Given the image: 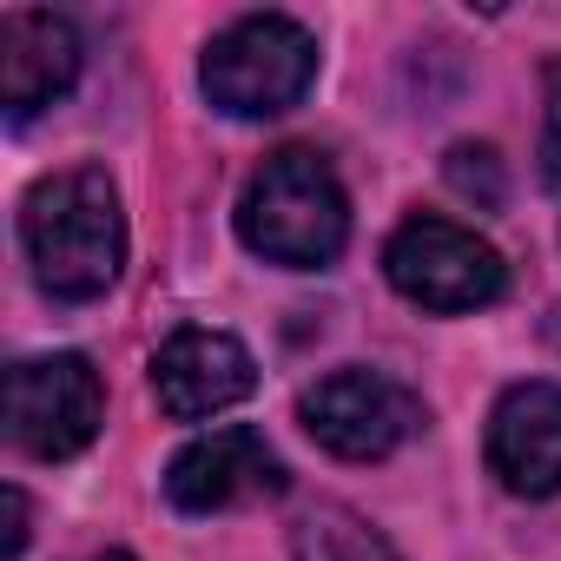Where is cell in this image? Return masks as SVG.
Listing matches in <instances>:
<instances>
[{"mask_svg":"<svg viewBox=\"0 0 561 561\" xmlns=\"http://www.w3.org/2000/svg\"><path fill=\"white\" fill-rule=\"evenodd\" d=\"M291 554L298 561H403L357 508L344 502H311L298 522H291Z\"/></svg>","mask_w":561,"mask_h":561,"instance_id":"8fae6325","label":"cell"},{"mask_svg":"<svg viewBox=\"0 0 561 561\" xmlns=\"http://www.w3.org/2000/svg\"><path fill=\"white\" fill-rule=\"evenodd\" d=\"M489 476L508 495H561V383H508L489 410Z\"/></svg>","mask_w":561,"mask_h":561,"instance_id":"9c48e42d","label":"cell"},{"mask_svg":"<svg viewBox=\"0 0 561 561\" xmlns=\"http://www.w3.org/2000/svg\"><path fill=\"white\" fill-rule=\"evenodd\" d=\"M548 331H554V344H561V311H554V324H548Z\"/></svg>","mask_w":561,"mask_h":561,"instance_id":"9a60e30c","label":"cell"},{"mask_svg":"<svg viewBox=\"0 0 561 561\" xmlns=\"http://www.w3.org/2000/svg\"><path fill=\"white\" fill-rule=\"evenodd\" d=\"M541 179H548V192L561 198V67H554V80H548V126H541Z\"/></svg>","mask_w":561,"mask_h":561,"instance_id":"4fadbf2b","label":"cell"},{"mask_svg":"<svg viewBox=\"0 0 561 561\" xmlns=\"http://www.w3.org/2000/svg\"><path fill=\"white\" fill-rule=\"evenodd\" d=\"M100 561H133V554H100Z\"/></svg>","mask_w":561,"mask_h":561,"instance_id":"2e32d148","label":"cell"},{"mask_svg":"<svg viewBox=\"0 0 561 561\" xmlns=\"http://www.w3.org/2000/svg\"><path fill=\"white\" fill-rule=\"evenodd\" d=\"M238 238L264 264L324 271L351 244V198L324 152L277 146L238 192Z\"/></svg>","mask_w":561,"mask_h":561,"instance_id":"7a4b0ae2","label":"cell"},{"mask_svg":"<svg viewBox=\"0 0 561 561\" xmlns=\"http://www.w3.org/2000/svg\"><path fill=\"white\" fill-rule=\"evenodd\" d=\"M21 244L41 291L60 305H93L126 264V211L106 165H67L41 179L21 205Z\"/></svg>","mask_w":561,"mask_h":561,"instance_id":"6da1fadb","label":"cell"},{"mask_svg":"<svg viewBox=\"0 0 561 561\" xmlns=\"http://www.w3.org/2000/svg\"><path fill=\"white\" fill-rule=\"evenodd\" d=\"M257 390V364L231 331H179L152 357V397L172 423H205Z\"/></svg>","mask_w":561,"mask_h":561,"instance_id":"ba28073f","label":"cell"},{"mask_svg":"<svg viewBox=\"0 0 561 561\" xmlns=\"http://www.w3.org/2000/svg\"><path fill=\"white\" fill-rule=\"evenodd\" d=\"M443 172H449V185H456L462 198H476L482 211H495V205L508 198V172H502L495 146H449Z\"/></svg>","mask_w":561,"mask_h":561,"instance_id":"7c38bea8","label":"cell"},{"mask_svg":"<svg viewBox=\"0 0 561 561\" xmlns=\"http://www.w3.org/2000/svg\"><path fill=\"white\" fill-rule=\"evenodd\" d=\"M21 554H27V495L8 489V561H21Z\"/></svg>","mask_w":561,"mask_h":561,"instance_id":"5bb4252c","label":"cell"},{"mask_svg":"<svg viewBox=\"0 0 561 561\" xmlns=\"http://www.w3.org/2000/svg\"><path fill=\"white\" fill-rule=\"evenodd\" d=\"M311 80H318V41L291 14H244L198 60L205 100L218 113H231V119H277V113H291L311 93Z\"/></svg>","mask_w":561,"mask_h":561,"instance_id":"3957f363","label":"cell"},{"mask_svg":"<svg viewBox=\"0 0 561 561\" xmlns=\"http://www.w3.org/2000/svg\"><path fill=\"white\" fill-rule=\"evenodd\" d=\"M298 423L311 430V443H324L344 462H383L397 456L410 436H423L430 410L410 383H397L390 370H331L298 397Z\"/></svg>","mask_w":561,"mask_h":561,"instance_id":"5b68a950","label":"cell"},{"mask_svg":"<svg viewBox=\"0 0 561 561\" xmlns=\"http://www.w3.org/2000/svg\"><path fill=\"white\" fill-rule=\"evenodd\" d=\"M383 271H390V285L423 305V311H489L508 298V264L489 238H476L469 225L456 218H436V211H416L390 231L383 244Z\"/></svg>","mask_w":561,"mask_h":561,"instance_id":"277c9868","label":"cell"},{"mask_svg":"<svg viewBox=\"0 0 561 561\" xmlns=\"http://www.w3.org/2000/svg\"><path fill=\"white\" fill-rule=\"evenodd\" d=\"M291 469L257 430H211L198 443H185L165 469V502L179 515H218L238 502H264V495H285Z\"/></svg>","mask_w":561,"mask_h":561,"instance_id":"52a82bcc","label":"cell"},{"mask_svg":"<svg viewBox=\"0 0 561 561\" xmlns=\"http://www.w3.org/2000/svg\"><path fill=\"white\" fill-rule=\"evenodd\" d=\"M80 80V34L67 14L14 8L0 14V106L8 119H34Z\"/></svg>","mask_w":561,"mask_h":561,"instance_id":"30bf717a","label":"cell"},{"mask_svg":"<svg viewBox=\"0 0 561 561\" xmlns=\"http://www.w3.org/2000/svg\"><path fill=\"white\" fill-rule=\"evenodd\" d=\"M100 423H106V390L87 357L54 351V357H27L8 370V436L34 462L80 456L100 436Z\"/></svg>","mask_w":561,"mask_h":561,"instance_id":"8992f818","label":"cell"}]
</instances>
